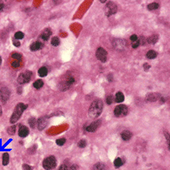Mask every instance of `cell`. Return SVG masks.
<instances>
[{
    "mask_svg": "<svg viewBox=\"0 0 170 170\" xmlns=\"http://www.w3.org/2000/svg\"><path fill=\"white\" fill-rule=\"evenodd\" d=\"M103 110V102L100 99H96L91 103L89 109V116L91 118H96L101 114Z\"/></svg>",
    "mask_w": 170,
    "mask_h": 170,
    "instance_id": "cell-1",
    "label": "cell"
},
{
    "mask_svg": "<svg viewBox=\"0 0 170 170\" xmlns=\"http://www.w3.org/2000/svg\"><path fill=\"white\" fill-rule=\"evenodd\" d=\"M27 108V105L23 104V103H19L15 107V110L13 112V114L11 116L10 119H9V122L10 123H16L19 119H20L21 114L23 113V112Z\"/></svg>",
    "mask_w": 170,
    "mask_h": 170,
    "instance_id": "cell-2",
    "label": "cell"
},
{
    "mask_svg": "<svg viewBox=\"0 0 170 170\" xmlns=\"http://www.w3.org/2000/svg\"><path fill=\"white\" fill-rule=\"evenodd\" d=\"M56 166V159L54 156H49L43 162V167L45 170H51Z\"/></svg>",
    "mask_w": 170,
    "mask_h": 170,
    "instance_id": "cell-3",
    "label": "cell"
},
{
    "mask_svg": "<svg viewBox=\"0 0 170 170\" xmlns=\"http://www.w3.org/2000/svg\"><path fill=\"white\" fill-rule=\"evenodd\" d=\"M75 83V78L72 75H68L66 76V79L64 81L60 82V89L61 91L66 90L70 88L71 85H72L73 83Z\"/></svg>",
    "mask_w": 170,
    "mask_h": 170,
    "instance_id": "cell-4",
    "label": "cell"
},
{
    "mask_svg": "<svg viewBox=\"0 0 170 170\" xmlns=\"http://www.w3.org/2000/svg\"><path fill=\"white\" fill-rule=\"evenodd\" d=\"M117 11V6L115 3L113 2H108L106 5V9H105V13H106V16H111L116 14Z\"/></svg>",
    "mask_w": 170,
    "mask_h": 170,
    "instance_id": "cell-5",
    "label": "cell"
},
{
    "mask_svg": "<svg viewBox=\"0 0 170 170\" xmlns=\"http://www.w3.org/2000/svg\"><path fill=\"white\" fill-rule=\"evenodd\" d=\"M128 112H129V109H128L127 106H125V105H119V106H116L115 110H114V114L117 117H123V116H125L127 115Z\"/></svg>",
    "mask_w": 170,
    "mask_h": 170,
    "instance_id": "cell-6",
    "label": "cell"
},
{
    "mask_svg": "<svg viewBox=\"0 0 170 170\" xmlns=\"http://www.w3.org/2000/svg\"><path fill=\"white\" fill-rule=\"evenodd\" d=\"M31 77H32V72L26 71V72L20 74V76L17 78V82L20 84H24V83H28L30 81V79H31Z\"/></svg>",
    "mask_w": 170,
    "mask_h": 170,
    "instance_id": "cell-7",
    "label": "cell"
},
{
    "mask_svg": "<svg viewBox=\"0 0 170 170\" xmlns=\"http://www.w3.org/2000/svg\"><path fill=\"white\" fill-rule=\"evenodd\" d=\"M96 57L101 62L105 63L106 61V60H107V52L103 48H98L96 50Z\"/></svg>",
    "mask_w": 170,
    "mask_h": 170,
    "instance_id": "cell-8",
    "label": "cell"
},
{
    "mask_svg": "<svg viewBox=\"0 0 170 170\" xmlns=\"http://www.w3.org/2000/svg\"><path fill=\"white\" fill-rule=\"evenodd\" d=\"M9 95H10V92H9L8 88L3 87L0 89V100L3 104L6 103V101L9 100Z\"/></svg>",
    "mask_w": 170,
    "mask_h": 170,
    "instance_id": "cell-9",
    "label": "cell"
},
{
    "mask_svg": "<svg viewBox=\"0 0 170 170\" xmlns=\"http://www.w3.org/2000/svg\"><path fill=\"white\" fill-rule=\"evenodd\" d=\"M100 123H101L100 120L95 121V122H94V123H92L91 124H89V126H87V127L85 128V129L88 132H94V131H96L97 129H98V128L100 126Z\"/></svg>",
    "mask_w": 170,
    "mask_h": 170,
    "instance_id": "cell-10",
    "label": "cell"
},
{
    "mask_svg": "<svg viewBox=\"0 0 170 170\" xmlns=\"http://www.w3.org/2000/svg\"><path fill=\"white\" fill-rule=\"evenodd\" d=\"M113 45L115 47V49L122 50V49H125L126 48V42L123 39H116L113 42Z\"/></svg>",
    "mask_w": 170,
    "mask_h": 170,
    "instance_id": "cell-11",
    "label": "cell"
},
{
    "mask_svg": "<svg viewBox=\"0 0 170 170\" xmlns=\"http://www.w3.org/2000/svg\"><path fill=\"white\" fill-rule=\"evenodd\" d=\"M38 124V128L39 130H43L46 128L47 124H48V121L46 117H40L37 122Z\"/></svg>",
    "mask_w": 170,
    "mask_h": 170,
    "instance_id": "cell-12",
    "label": "cell"
},
{
    "mask_svg": "<svg viewBox=\"0 0 170 170\" xmlns=\"http://www.w3.org/2000/svg\"><path fill=\"white\" fill-rule=\"evenodd\" d=\"M160 97H161V94H159L158 93H151L147 94L146 100L150 101V102H154V101L159 100Z\"/></svg>",
    "mask_w": 170,
    "mask_h": 170,
    "instance_id": "cell-13",
    "label": "cell"
},
{
    "mask_svg": "<svg viewBox=\"0 0 170 170\" xmlns=\"http://www.w3.org/2000/svg\"><path fill=\"white\" fill-rule=\"evenodd\" d=\"M29 134V129L26 126H20L19 129V136L21 138H26Z\"/></svg>",
    "mask_w": 170,
    "mask_h": 170,
    "instance_id": "cell-14",
    "label": "cell"
},
{
    "mask_svg": "<svg viewBox=\"0 0 170 170\" xmlns=\"http://www.w3.org/2000/svg\"><path fill=\"white\" fill-rule=\"evenodd\" d=\"M51 34H52L51 30L49 29V28H45V29L43 30V31L42 32V33H41L42 39H43V41H47V40L49 38V37H50Z\"/></svg>",
    "mask_w": 170,
    "mask_h": 170,
    "instance_id": "cell-15",
    "label": "cell"
},
{
    "mask_svg": "<svg viewBox=\"0 0 170 170\" xmlns=\"http://www.w3.org/2000/svg\"><path fill=\"white\" fill-rule=\"evenodd\" d=\"M43 47V43H40L38 41H37V42H34V43H32L31 46H30V49H31L32 51H37V50L41 49Z\"/></svg>",
    "mask_w": 170,
    "mask_h": 170,
    "instance_id": "cell-16",
    "label": "cell"
},
{
    "mask_svg": "<svg viewBox=\"0 0 170 170\" xmlns=\"http://www.w3.org/2000/svg\"><path fill=\"white\" fill-rule=\"evenodd\" d=\"M132 136H133V134H132V133L129 130H124L123 132H122V133H121L122 139L125 141L129 140V139L132 138Z\"/></svg>",
    "mask_w": 170,
    "mask_h": 170,
    "instance_id": "cell-17",
    "label": "cell"
},
{
    "mask_svg": "<svg viewBox=\"0 0 170 170\" xmlns=\"http://www.w3.org/2000/svg\"><path fill=\"white\" fill-rule=\"evenodd\" d=\"M158 38H159V37H158L157 34H153V35L150 36V37L146 39V41H147V43H150V44H155V43L158 41Z\"/></svg>",
    "mask_w": 170,
    "mask_h": 170,
    "instance_id": "cell-18",
    "label": "cell"
},
{
    "mask_svg": "<svg viewBox=\"0 0 170 170\" xmlns=\"http://www.w3.org/2000/svg\"><path fill=\"white\" fill-rule=\"evenodd\" d=\"M9 162V155L8 152H4L3 154V157H2V164L3 166H6L8 165Z\"/></svg>",
    "mask_w": 170,
    "mask_h": 170,
    "instance_id": "cell-19",
    "label": "cell"
},
{
    "mask_svg": "<svg viewBox=\"0 0 170 170\" xmlns=\"http://www.w3.org/2000/svg\"><path fill=\"white\" fill-rule=\"evenodd\" d=\"M92 170H106V167L103 163H100L99 162V163H96L94 165Z\"/></svg>",
    "mask_w": 170,
    "mask_h": 170,
    "instance_id": "cell-20",
    "label": "cell"
},
{
    "mask_svg": "<svg viewBox=\"0 0 170 170\" xmlns=\"http://www.w3.org/2000/svg\"><path fill=\"white\" fill-rule=\"evenodd\" d=\"M124 100V95L122 92H117L116 94V102L121 103Z\"/></svg>",
    "mask_w": 170,
    "mask_h": 170,
    "instance_id": "cell-21",
    "label": "cell"
},
{
    "mask_svg": "<svg viewBox=\"0 0 170 170\" xmlns=\"http://www.w3.org/2000/svg\"><path fill=\"white\" fill-rule=\"evenodd\" d=\"M157 55V53L154 50H149L146 54V57L150 60H152V59H155Z\"/></svg>",
    "mask_w": 170,
    "mask_h": 170,
    "instance_id": "cell-22",
    "label": "cell"
},
{
    "mask_svg": "<svg viewBox=\"0 0 170 170\" xmlns=\"http://www.w3.org/2000/svg\"><path fill=\"white\" fill-rule=\"evenodd\" d=\"M38 74H39L40 77H46L47 74H48V69L45 67V66H43V67H41L38 70Z\"/></svg>",
    "mask_w": 170,
    "mask_h": 170,
    "instance_id": "cell-23",
    "label": "cell"
},
{
    "mask_svg": "<svg viewBox=\"0 0 170 170\" xmlns=\"http://www.w3.org/2000/svg\"><path fill=\"white\" fill-rule=\"evenodd\" d=\"M123 164V159L120 157H117L115 161H114V166H115V168H116V169L121 167Z\"/></svg>",
    "mask_w": 170,
    "mask_h": 170,
    "instance_id": "cell-24",
    "label": "cell"
},
{
    "mask_svg": "<svg viewBox=\"0 0 170 170\" xmlns=\"http://www.w3.org/2000/svg\"><path fill=\"white\" fill-rule=\"evenodd\" d=\"M43 86V82L40 79L36 80L33 83V87L36 88V89H40V88H42Z\"/></svg>",
    "mask_w": 170,
    "mask_h": 170,
    "instance_id": "cell-25",
    "label": "cell"
},
{
    "mask_svg": "<svg viewBox=\"0 0 170 170\" xmlns=\"http://www.w3.org/2000/svg\"><path fill=\"white\" fill-rule=\"evenodd\" d=\"M158 7H159V4L157 3H151L150 4H148L147 8H148L149 10H154V9H158Z\"/></svg>",
    "mask_w": 170,
    "mask_h": 170,
    "instance_id": "cell-26",
    "label": "cell"
},
{
    "mask_svg": "<svg viewBox=\"0 0 170 170\" xmlns=\"http://www.w3.org/2000/svg\"><path fill=\"white\" fill-rule=\"evenodd\" d=\"M11 57H12L13 59H15V60H19V61L21 60V55H20V53H16V52L12 53Z\"/></svg>",
    "mask_w": 170,
    "mask_h": 170,
    "instance_id": "cell-27",
    "label": "cell"
},
{
    "mask_svg": "<svg viewBox=\"0 0 170 170\" xmlns=\"http://www.w3.org/2000/svg\"><path fill=\"white\" fill-rule=\"evenodd\" d=\"M16 126H11V127H9L8 129H7V132H8L9 134L10 135H13L16 133Z\"/></svg>",
    "mask_w": 170,
    "mask_h": 170,
    "instance_id": "cell-28",
    "label": "cell"
},
{
    "mask_svg": "<svg viewBox=\"0 0 170 170\" xmlns=\"http://www.w3.org/2000/svg\"><path fill=\"white\" fill-rule=\"evenodd\" d=\"M51 44L53 46H58L60 44V38L58 37H54L51 39Z\"/></svg>",
    "mask_w": 170,
    "mask_h": 170,
    "instance_id": "cell-29",
    "label": "cell"
},
{
    "mask_svg": "<svg viewBox=\"0 0 170 170\" xmlns=\"http://www.w3.org/2000/svg\"><path fill=\"white\" fill-rule=\"evenodd\" d=\"M28 122H29V124H30V126H31L32 129H34V128L36 127V124H37V120H36V118H34V117L29 118Z\"/></svg>",
    "mask_w": 170,
    "mask_h": 170,
    "instance_id": "cell-30",
    "label": "cell"
},
{
    "mask_svg": "<svg viewBox=\"0 0 170 170\" xmlns=\"http://www.w3.org/2000/svg\"><path fill=\"white\" fill-rule=\"evenodd\" d=\"M15 38L16 39H22L24 38V33L22 32H17L15 33Z\"/></svg>",
    "mask_w": 170,
    "mask_h": 170,
    "instance_id": "cell-31",
    "label": "cell"
},
{
    "mask_svg": "<svg viewBox=\"0 0 170 170\" xmlns=\"http://www.w3.org/2000/svg\"><path fill=\"white\" fill-rule=\"evenodd\" d=\"M11 66H12L13 68H19L20 66V61H19V60H14V61H12L11 63Z\"/></svg>",
    "mask_w": 170,
    "mask_h": 170,
    "instance_id": "cell-32",
    "label": "cell"
},
{
    "mask_svg": "<svg viewBox=\"0 0 170 170\" xmlns=\"http://www.w3.org/2000/svg\"><path fill=\"white\" fill-rule=\"evenodd\" d=\"M87 146V141L85 139H81V140L78 142V146L80 148H84V147Z\"/></svg>",
    "mask_w": 170,
    "mask_h": 170,
    "instance_id": "cell-33",
    "label": "cell"
},
{
    "mask_svg": "<svg viewBox=\"0 0 170 170\" xmlns=\"http://www.w3.org/2000/svg\"><path fill=\"white\" fill-rule=\"evenodd\" d=\"M65 143H66V139H64V138L59 139H57V140H56V144L58 145V146H63Z\"/></svg>",
    "mask_w": 170,
    "mask_h": 170,
    "instance_id": "cell-34",
    "label": "cell"
},
{
    "mask_svg": "<svg viewBox=\"0 0 170 170\" xmlns=\"http://www.w3.org/2000/svg\"><path fill=\"white\" fill-rule=\"evenodd\" d=\"M139 45H145L146 43V38H145L144 37H139V38H138Z\"/></svg>",
    "mask_w": 170,
    "mask_h": 170,
    "instance_id": "cell-35",
    "label": "cell"
},
{
    "mask_svg": "<svg viewBox=\"0 0 170 170\" xmlns=\"http://www.w3.org/2000/svg\"><path fill=\"white\" fill-rule=\"evenodd\" d=\"M112 102H113V97H112V95H108L106 97V103H107V105H111Z\"/></svg>",
    "mask_w": 170,
    "mask_h": 170,
    "instance_id": "cell-36",
    "label": "cell"
},
{
    "mask_svg": "<svg viewBox=\"0 0 170 170\" xmlns=\"http://www.w3.org/2000/svg\"><path fill=\"white\" fill-rule=\"evenodd\" d=\"M139 46V40H137V41H134V42H132V47L133 48V49H136V48H138Z\"/></svg>",
    "mask_w": 170,
    "mask_h": 170,
    "instance_id": "cell-37",
    "label": "cell"
},
{
    "mask_svg": "<svg viewBox=\"0 0 170 170\" xmlns=\"http://www.w3.org/2000/svg\"><path fill=\"white\" fill-rule=\"evenodd\" d=\"M32 168L30 167L27 164H23V165H22V170H32Z\"/></svg>",
    "mask_w": 170,
    "mask_h": 170,
    "instance_id": "cell-38",
    "label": "cell"
},
{
    "mask_svg": "<svg viewBox=\"0 0 170 170\" xmlns=\"http://www.w3.org/2000/svg\"><path fill=\"white\" fill-rule=\"evenodd\" d=\"M143 67H144V70L146 71V72H147V71H149V69L151 68V66L148 64V63H146V64H144Z\"/></svg>",
    "mask_w": 170,
    "mask_h": 170,
    "instance_id": "cell-39",
    "label": "cell"
},
{
    "mask_svg": "<svg viewBox=\"0 0 170 170\" xmlns=\"http://www.w3.org/2000/svg\"><path fill=\"white\" fill-rule=\"evenodd\" d=\"M130 40L132 42L137 41V40H138V37H137V35H132L130 37Z\"/></svg>",
    "mask_w": 170,
    "mask_h": 170,
    "instance_id": "cell-40",
    "label": "cell"
},
{
    "mask_svg": "<svg viewBox=\"0 0 170 170\" xmlns=\"http://www.w3.org/2000/svg\"><path fill=\"white\" fill-rule=\"evenodd\" d=\"M13 44L15 45V46L16 47H19L20 45V43L19 41H16V40H14V41H13Z\"/></svg>",
    "mask_w": 170,
    "mask_h": 170,
    "instance_id": "cell-41",
    "label": "cell"
},
{
    "mask_svg": "<svg viewBox=\"0 0 170 170\" xmlns=\"http://www.w3.org/2000/svg\"><path fill=\"white\" fill-rule=\"evenodd\" d=\"M59 170H67V167H66L65 164H62L61 166L60 167V169H59Z\"/></svg>",
    "mask_w": 170,
    "mask_h": 170,
    "instance_id": "cell-42",
    "label": "cell"
},
{
    "mask_svg": "<svg viewBox=\"0 0 170 170\" xmlns=\"http://www.w3.org/2000/svg\"><path fill=\"white\" fill-rule=\"evenodd\" d=\"M107 78L109 80V82H112V79H113V76H112V74H109L107 76Z\"/></svg>",
    "mask_w": 170,
    "mask_h": 170,
    "instance_id": "cell-43",
    "label": "cell"
},
{
    "mask_svg": "<svg viewBox=\"0 0 170 170\" xmlns=\"http://www.w3.org/2000/svg\"><path fill=\"white\" fill-rule=\"evenodd\" d=\"M3 7H4V4H3V2L0 1V11L3 10Z\"/></svg>",
    "mask_w": 170,
    "mask_h": 170,
    "instance_id": "cell-44",
    "label": "cell"
},
{
    "mask_svg": "<svg viewBox=\"0 0 170 170\" xmlns=\"http://www.w3.org/2000/svg\"><path fill=\"white\" fill-rule=\"evenodd\" d=\"M71 169H72V170H77V166L74 164V165H72V166H71Z\"/></svg>",
    "mask_w": 170,
    "mask_h": 170,
    "instance_id": "cell-45",
    "label": "cell"
},
{
    "mask_svg": "<svg viewBox=\"0 0 170 170\" xmlns=\"http://www.w3.org/2000/svg\"><path fill=\"white\" fill-rule=\"evenodd\" d=\"M165 137H166V139H168V142H169V133H166V132H165Z\"/></svg>",
    "mask_w": 170,
    "mask_h": 170,
    "instance_id": "cell-46",
    "label": "cell"
},
{
    "mask_svg": "<svg viewBox=\"0 0 170 170\" xmlns=\"http://www.w3.org/2000/svg\"><path fill=\"white\" fill-rule=\"evenodd\" d=\"M17 92H18V94H21V92H22L21 88H18V91H17Z\"/></svg>",
    "mask_w": 170,
    "mask_h": 170,
    "instance_id": "cell-47",
    "label": "cell"
},
{
    "mask_svg": "<svg viewBox=\"0 0 170 170\" xmlns=\"http://www.w3.org/2000/svg\"><path fill=\"white\" fill-rule=\"evenodd\" d=\"M1 62H2V59H1V56H0V65H1Z\"/></svg>",
    "mask_w": 170,
    "mask_h": 170,
    "instance_id": "cell-48",
    "label": "cell"
},
{
    "mask_svg": "<svg viewBox=\"0 0 170 170\" xmlns=\"http://www.w3.org/2000/svg\"><path fill=\"white\" fill-rule=\"evenodd\" d=\"M0 116H1V107H0Z\"/></svg>",
    "mask_w": 170,
    "mask_h": 170,
    "instance_id": "cell-49",
    "label": "cell"
}]
</instances>
